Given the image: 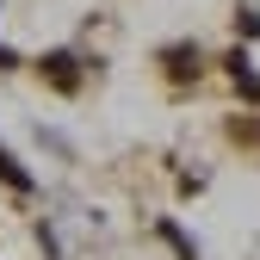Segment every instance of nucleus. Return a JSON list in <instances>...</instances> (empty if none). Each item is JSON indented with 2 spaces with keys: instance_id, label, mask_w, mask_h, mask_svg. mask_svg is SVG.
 I'll list each match as a JSON object with an SVG mask.
<instances>
[{
  "instance_id": "1",
  "label": "nucleus",
  "mask_w": 260,
  "mask_h": 260,
  "mask_svg": "<svg viewBox=\"0 0 260 260\" xmlns=\"http://www.w3.org/2000/svg\"><path fill=\"white\" fill-rule=\"evenodd\" d=\"M75 56H50V75H56V87H75V69H69Z\"/></svg>"
}]
</instances>
